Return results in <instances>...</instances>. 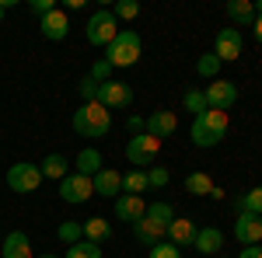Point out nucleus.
Wrapping results in <instances>:
<instances>
[{
	"label": "nucleus",
	"instance_id": "obj_30",
	"mask_svg": "<svg viewBox=\"0 0 262 258\" xmlns=\"http://www.w3.org/2000/svg\"><path fill=\"white\" fill-rule=\"evenodd\" d=\"M147 217L154 220V223H161V227H171L175 209H171V202H150V206H147Z\"/></svg>",
	"mask_w": 262,
	"mask_h": 258
},
{
	"label": "nucleus",
	"instance_id": "obj_16",
	"mask_svg": "<svg viewBox=\"0 0 262 258\" xmlns=\"http://www.w3.org/2000/svg\"><path fill=\"white\" fill-rule=\"evenodd\" d=\"M0 258H32V241L25 230H11L4 238V248H0Z\"/></svg>",
	"mask_w": 262,
	"mask_h": 258
},
{
	"label": "nucleus",
	"instance_id": "obj_22",
	"mask_svg": "<svg viewBox=\"0 0 262 258\" xmlns=\"http://www.w3.org/2000/svg\"><path fill=\"white\" fill-rule=\"evenodd\" d=\"M105 238H112V223H108L105 217L84 220V241H95V244H101Z\"/></svg>",
	"mask_w": 262,
	"mask_h": 258
},
{
	"label": "nucleus",
	"instance_id": "obj_13",
	"mask_svg": "<svg viewBox=\"0 0 262 258\" xmlns=\"http://www.w3.org/2000/svg\"><path fill=\"white\" fill-rule=\"evenodd\" d=\"M39 28H42V35L49 42H63L67 35H70V18H67V11H49L46 18H39Z\"/></svg>",
	"mask_w": 262,
	"mask_h": 258
},
{
	"label": "nucleus",
	"instance_id": "obj_12",
	"mask_svg": "<svg viewBox=\"0 0 262 258\" xmlns=\"http://www.w3.org/2000/svg\"><path fill=\"white\" fill-rule=\"evenodd\" d=\"M234 238L242 241L245 248L262 244V217H255V213H238V220H234Z\"/></svg>",
	"mask_w": 262,
	"mask_h": 258
},
{
	"label": "nucleus",
	"instance_id": "obj_32",
	"mask_svg": "<svg viewBox=\"0 0 262 258\" xmlns=\"http://www.w3.org/2000/svg\"><path fill=\"white\" fill-rule=\"evenodd\" d=\"M108 11L116 14V21H133L140 14V4H137V0H119V4H112Z\"/></svg>",
	"mask_w": 262,
	"mask_h": 258
},
{
	"label": "nucleus",
	"instance_id": "obj_5",
	"mask_svg": "<svg viewBox=\"0 0 262 258\" xmlns=\"http://www.w3.org/2000/svg\"><path fill=\"white\" fill-rule=\"evenodd\" d=\"M39 185H42V168H39V164H32V160H18V164L7 168V189H11V192L28 196V192H35Z\"/></svg>",
	"mask_w": 262,
	"mask_h": 258
},
{
	"label": "nucleus",
	"instance_id": "obj_43",
	"mask_svg": "<svg viewBox=\"0 0 262 258\" xmlns=\"http://www.w3.org/2000/svg\"><path fill=\"white\" fill-rule=\"evenodd\" d=\"M39 258H56V255H39Z\"/></svg>",
	"mask_w": 262,
	"mask_h": 258
},
{
	"label": "nucleus",
	"instance_id": "obj_3",
	"mask_svg": "<svg viewBox=\"0 0 262 258\" xmlns=\"http://www.w3.org/2000/svg\"><path fill=\"white\" fill-rule=\"evenodd\" d=\"M140 53H143L140 35L133 28H119V35L108 42V49H105V60L112 63V66H133V63L140 60Z\"/></svg>",
	"mask_w": 262,
	"mask_h": 258
},
{
	"label": "nucleus",
	"instance_id": "obj_14",
	"mask_svg": "<svg viewBox=\"0 0 262 258\" xmlns=\"http://www.w3.org/2000/svg\"><path fill=\"white\" fill-rule=\"evenodd\" d=\"M175 129H179V115L168 112V108H158V112L147 115V133H150L154 139H168Z\"/></svg>",
	"mask_w": 262,
	"mask_h": 258
},
{
	"label": "nucleus",
	"instance_id": "obj_17",
	"mask_svg": "<svg viewBox=\"0 0 262 258\" xmlns=\"http://www.w3.org/2000/svg\"><path fill=\"white\" fill-rule=\"evenodd\" d=\"M192 241H196V223L192 220H171V227H168V244H175V248H192Z\"/></svg>",
	"mask_w": 262,
	"mask_h": 258
},
{
	"label": "nucleus",
	"instance_id": "obj_19",
	"mask_svg": "<svg viewBox=\"0 0 262 258\" xmlns=\"http://www.w3.org/2000/svg\"><path fill=\"white\" fill-rule=\"evenodd\" d=\"M192 248H196L200 255H217V251L224 248V234L217 230V227H203V230H196Z\"/></svg>",
	"mask_w": 262,
	"mask_h": 258
},
{
	"label": "nucleus",
	"instance_id": "obj_6",
	"mask_svg": "<svg viewBox=\"0 0 262 258\" xmlns=\"http://www.w3.org/2000/svg\"><path fill=\"white\" fill-rule=\"evenodd\" d=\"M158 150H161V139H154L150 133H140V136H129V143H126V160L133 168H150L158 160Z\"/></svg>",
	"mask_w": 262,
	"mask_h": 258
},
{
	"label": "nucleus",
	"instance_id": "obj_8",
	"mask_svg": "<svg viewBox=\"0 0 262 258\" xmlns=\"http://www.w3.org/2000/svg\"><path fill=\"white\" fill-rule=\"evenodd\" d=\"M203 95H206V105L210 108H217V112H227L234 101H238V84L234 80H210L206 87H203Z\"/></svg>",
	"mask_w": 262,
	"mask_h": 258
},
{
	"label": "nucleus",
	"instance_id": "obj_40",
	"mask_svg": "<svg viewBox=\"0 0 262 258\" xmlns=\"http://www.w3.org/2000/svg\"><path fill=\"white\" fill-rule=\"evenodd\" d=\"M11 7H14V0H4V4H0V21L7 18V11H11Z\"/></svg>",
	"mask_w": 262,
	"mask_h": 258
},
{
	"label": "nucleus",
	"instance_id": "obj_25",
	"mask_svg": "<svg viewBox=\"0 0 262 258\" xmlns=\"http://www.w3.org/2000/svg\"><path fill=\"white\" fill-rule=\"evenodd\" d=\"M221 66L224 63L213 56V53H203L200 60H196V74H200L203 80H217V74H221Z\"/></svg>",
	"mask_w": 262,
	"mask_h": 258
},
{
	"label": "nucleus",
	"instance_id": "obj_21",
	"mask_svg": "<svg viewBox=\"0 0 262 258\" xmlns=\"http://www.w3.org/2000/svg\"><path fill=\"white\" fill-rule=\"evenodd\" d=\"M101 168H105V160L95 147H84L81 154H77V175H88V178H95Z\"/></svg>",
	"mask_w": 262,
	"mask_h": 258
},
{
	"label": "nucleus",
	"instance_id": "obj_34",
	"mask_svg": "<svg viewBox=\"0 0 262 258\" xmlns=\"http://www.w3.org/2000/svg\"><path fill=\"white\" fill-rule=\"evenodd\" d=\"M168 168H147V189H164L168 185Z\"/></svg>",
	"mask_w": 262,
	"mask_h": 258
},
{
	"label": "nucleus",
	"instance_id": "obj_23",
	"mask_svg": "<svg viewBox=\"0 0 262 258\" xmlns=\"http://www.w3.org/2000/svg\"><path fill=\"white\" fill-rule=\"evenodd\" d=\"M39 168H42V178H53V181L60 178V181H63V178H67V168H70V164H67V157H63V154H49V157L42 160Z\"/></svg>",
	"mask_w": 262,
	"mask_h": 258
},
{
	"label": "nucleus",
	"instance_id": "obj_20",
	"mask_svg": "<svg viewBox=\"0 0 262 258\" xmlns=\"http://www.w3.org/2000/svg\"><path fill=\"white\" fill-rule=\"evenodd\" d=\"M224 11H227V18L234 21V25H242V28L255 25V7H252V0H231Z\"/></svg>",
	"mask_w": 262,
	"mask_h": 258
},
{
	"label": "nucleus",
	"instance_id": "obj_24",
	"mask_svg": "<svg viewBox=\"0 0 262 258\" xmlns=\"http://www.w3.org/2000/svg\"><path fill=\"white\" fill-rule=\"evenodd\" d=\"M56 238L70 248V244H77V241H84V223L81 220H63L60 227H56Z\"/></svg>",
	"mask_w": 262,
	"mask_h": 258
},
{
	"label": "nucleus",
	"instance_id": "obj_4",
	"mask_svg": "<svg viewBox=\"0 0 262 258\" xmlns=\"http://www.w3.org/2000/svg\"><path fill=\"white\" fill-rule=\"evenodd\" d=\"M84 35H88V42H91V45L108 49V42L119 35V21H116V14H112L108 7H101V11H95V14L88 18V25H84Z\"/></svg>",
	"mask_w": 262,
	"mask_h": 258
},
{
	"label": "nucleus",
	"instance_id": "obj_42",
	"mask_svg": "<svg viewBox=\"0 0 262 258\" xmlns=\"http://www.w3.org/2000/svg\"><path fill=\"white\" fill-rule=\"evenodd\" d=\"M252 7H255V18H262V0H255Z\"/></svg>",
	"mask_w": 262,
	"mask_h": 258
},
{
	"label": "nucleus",
	"instance_id": "obj_7",
	"mask_svg": "<svg viewBox=\"0 0 262 258\" xmlns=\"http://www.w3.org/2000/svg\"><path fill=\"white\" fill-rule=\"evenodd\" d=\"M98 105L116 112V108H129L133 105V87L126 80H105L98 87Z\"/></svg>",
	"mask_w": 262,
	"mask_h": 258
},
{
	"label": "nucleus",
	"instance_id": "obj_1",
	"mask_svg": "<svg viewBox=\"0 0 262 258\" xmlns=\"http://www.w3.org/2000/svg\"><path fill=\"white\" fill-rule=\"evenodd\" d=\"M227 112H217V108H206L203 115H196L192 119V129H189V136H192V143L196 147H203V150H210V147H217V143H224V136H227Z\"/></svg>",
	"mask_w": 262,
	"mask_h": 258
},
{
	"label": "nucleus",
	"instance_id": "obj_37",
	"mask_svg": "<svg viewBox=\"0 0 262 258\" xmlns=\"http://www.w3.org/2000/svg\"><path fill=\"white\" fill-rule=\"evenodd\" d=\"M28 7H32V14H39V18H46L49 11H56V4H53V0H32Z\"/></svg>",
	"mask_w": 262,
	"mask_h": 258
},
{
	"label": "nucleus",
	"instance_id": "obj_28",
	"mask_svg": "<svg viewBox=\"0 0 262 258\" xmlns=\"http://www.w3.org/2000/svg\"><path fill=\"white\" fill-rule=\"evenodd\" d=\"M63 258H101V244H95V241H77V244L67 248Z\"/></svg>",
	"mask_w": 262,
	"mask_h": 258
},
{
	"label": "nucleus",
	"instance_id": "obj_18",
	"mask_svg": "<svg viewBox=\"0 0 262 258\" xmlns=\"http://www.w3.org/2000/svg\"><path fill=\"white\" fill-rule=\"evenodd\" d=\"M91 181H95V196L112 199V196H119V192H122V175H119V171H112V168H101Z\"/></svg>",
	"mask_w": 262,
	"mask_h": 258
},
{
	"label": "nucleus",
	"instance_id": "obj_38",
	"mask_svg": "<svg viewBox=\"0 0 262 258\" xmlns=\"http://www.w3.org/2000/svg\"><path fill=\"white\" fill-rule=\"evenodd\" d=\"M126 129H129L133 136H140V133H147V119H140V115H129V119H126Z\"/></svg>",
	"mask_w": 262,
	"mask_h": 258
},
{
	"label": "nucleus",
	"instance_id": "obj_31",
	"mask_svg": "<svg viewBox=\"0 0 262 258\" xmlns=\"http://www.w3.org/2000/svg\"><path fill=\"white\" fill-rule=\"evenodd\" d=\"M182 105H185V112H192V115H203V112L210 108V105H206V95H203V91H196V87H192V91H185Z\"/></svg>",
	"mask_w": 262,
	"mask_h": 258
},
{
	"label": "nucleus",
	"instance_id": "obj_29",
	"mask_svg": "<svg viewBox=\"0 0 262 258\" xmlns=\"http://www.w3.org/2000/svg\"><path fill=\"white\" fill-rule=\"evenodd\" d=\"M210 189H213V181H210V175H203V171L185 178V192L189 196H210Z\"/></svg>",
	"mask_w": 262,
	"mask_h": 258
},
{
	"label": "nucleus",
	"instance_id": "obj_26",
	"mask_svg": "<svg viewBox=\"0 0 262 258\" xmlns=\"http://www.w3.org/2000/svg\"><path fill=\"white\" fill-rule=\"evenodd\" d=\"M122 192H126V196H143V192H147V171H129V175H122Z\"/></svg>",
	"mask_w": 262,
	"mask_h": 258
},
{
	"label": "nucleus",
	"instance_id": "obj_27",
	"mask_svg": "<svg viewBox=\"0 0 262 258\" xmlns=\"http://www.w3.org/2000/svg\"><path fill=\"white\" fill-rule=\"evenodd\" d=\"M238 209H242V213H255V217H262V185H255V189L245 192L242 202H238Z\"/></svg>",
	"mask_w": 262,
	"mask_h": 258
},
{
	"label": "nucleus",
	"instance_id": "obj_11",
	"mask_svg": "<svg viewBox=\"0 0 262 258\" xmlns=\"http://www.w3.org/2000/svg\"><path fill=\"white\" fill-rule=\"evenodd\" d=\"M112 213H116V220H122V223H137V220L147 217V202H143V196H116V202H112Z\"/></svg>",
	"mask_w": 262,
	"mask_h": 258
},
{
	"label": "nucleus",
	"instance_id": "obj_41",
	"mask_svg": "<svg viewBox=\"0 0 262 258\" xmlns=\"http://www.w3.org/2000/svg\"><path fill=\"white\" fill-rule=\"evenodd\" d=\"M252 32H255V42H262V18H255V25H252Z\"/></svg>",
	"mask_w": 262,
	"mask_h": 258
},
{
	"label": "nucleus",
	"instance_id": "obj_39",
	"mask_svg": "<svg viewBox=\"0 0 262 258\" xmlns=\"http://www.w3.org/2000/svg\"><path fill=\"white\" fill-rule=\"evenodd\" d=\"M238 258H262V244H252V248H245Z\"/></svg>",
	"mask_w": 262,
	"mask_h": 258
},
{
	"label": "nucleus",
	"instance_id": "obj_9",
	"mask_svg": "<svg viewBox=\"0 0 262 258\" xmlns=\"http://www.w3.org/2000/svg\"><path fill=\"white\" fill-rule=\"evenodd\" d=\"M60 196L63 202H70V206H77V202H88V199L95 196V181L88 178V175H67V178L60 181Z\"/></svg>",
	"mask_w": 262,
	"mask_h": 258
},
{
	"label": "nucleus",
	"instance_id": "obj_2",
	"mask_svg": "<svg viewBox=\"0 0 262 258\" xmlns=\"http://www.w3.org/2000/svg\"><path fill=\"white\" fill-rule=\"evenodd\" d=\"M108 129H112V112H108V108H101L98 101L81 105V108L74 112V133H77V136L101 139V136H108Z\"/></svg>",
	"mask_w": 262,
	"mask_h": 258
},
{
	"label": "nucleus",
	"instance_id": "obj_33",
	"mask_svg": "<svg viewBox=\"0 0 262 258\" xmlns=\"http://www.w3.org/2000/svg\"><path fill=\"white\" fill-rule=\"evenodd\" d=\"M98 80H91V77H81V84H77V95H81L84 105H91V101H98Z\"/></svg>",
	"mask_w": 262,
	"mask_h": 258
},
{
	"label": "nucleus",
	"instance_id": "obj_15",
	"mask_svg": "<svg viewBox=\"0 0 262 258\" xmlns=\"http://www.w3.org/2000/svg\"><path fill=\"white\" fill-rule=\"evenodd\" d=\"M133 238L140 241V244H147V248H154V244H161L164 238H168V227H161V223H154L150 217H143L133 223Z\"/></svg>",
	"mask_w": 262,
	"mask_h": 258
},
{
	"label": "nucleus",
	"instance_id": "obj_10",
	"mask_svg": "<svg viewBox=\"0 0 262 258\" xmlns=\"http://www.w3.org/2000/svg\"><path fill=\"white\" fill-rule=\"evenodd\" d=\"M242 49H245V39H242V32H238V28H221V32H217L213 56H217L221 63L238 60V56H242Z\"/></svg>",
	"mask_w": 262,
	"mask_h": 258
},
{
	"label": "nucleus",
	"instance_id": "obj_36",
	"mask_svg": "<svg viewBox=\"0 0 262 258\" xmlns=\"http://www.w3.org/2000/svg\"><path fill=\"white\" fill-rule=\"evenodd\" d=\"M91 80H98V84H105V80H112V63L108 60H98L95 66H91V74H88Z\"/></svg>",
	"mask_w": 262,
	"mask_h": 258
},
{
	"label": "nucleus",
	"instance_id": "obj_35",
	"mask_svg": "<svg viewBox=\"0 0 262 258\" xmlns=\"http://www.w3.org/2000/svg\"><path fill=\"white\" fill-rule=\"evenodd\" d=\"M147 258H182V251L175 248V244H168V241H161V244H154V248L147 251Z\"/></svg>",
	"mask_w": 262,
	"mask_h": 258
}]
</instances>
